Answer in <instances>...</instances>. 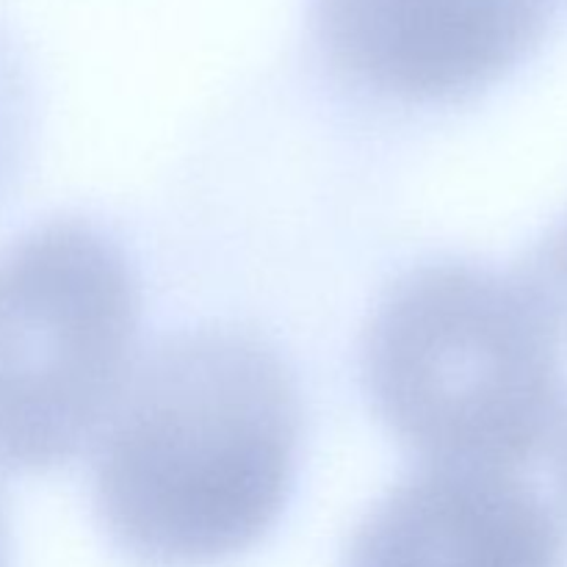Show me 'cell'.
Instances as JSON below:
<instances>
[{"label":"cell","instance_id":"cell-1","mask_svg":"<svg viewBox=\"0 0 567 567\" xmlns=\"http://www.w3.org/2000/svg\"><path fill=\"white\" fill-rule=\"evenodd\" d=\"M92 504L138 567H216L266 540L299 454V393L258 332L203 324L136 358L94 437Z\"/></svg>","mask_w":567,"mask_h":567},{"label":"cell","instance_id":"cell-2","mask_svg":"<svg viewBox=\"0 0 567 567\" xmlns=\"http://www.w3.org/2000/svg\"><path fill=\"white\" fill-rule=\"evenodd\" d=\"M382 424L424 465L520 474L567 393L551 332L509 271L430 260L388 286L360 349Z\"/></svg>","mask_w":567,"mask_h":567},{"label":"cell","instance_id":"cell-3","mask_svg":"<svg viewBox=\"0 0 567 567\" xmlns=\"http://www.w3.org/2000/svg\"><path fill=\"white\" fill-rule=\"evenodd\" d=\"M138 319L131 258L94 221L59 216L0 247V468L48 474L100 435Z\"/></svg>","mask_w":567,"mask_h":567},{"label":"cell","instance_id":"cell-4","mask_svg":"<svg viewBox=\"0 0 567 567\" xmlns=\"http://www.w3.org/2000/svg\"><path fill=\"white\" fill-rule=\"evenodd\" d=\"M557 0H308V33L341 81L404 105L491 92L548 39Z\"/></svg>","mask_w":567,"mask_h":567},{"label":"cell","instance_id":"cell-5","mask_svg":"<svg viewBox=\"0 0 567 567\" xmlns=\"http://www.w3.org/2000/svg\"><path fill=\"white\" fill-rule=\"evenodd\" d=\"M341 567H567V520L520 474L421 465L354 526Z\"/></svg>","mask_w":567,"mask_h":567},{"label":"cell","instance_id":"cell-6","mask_svg":"<svg viewBox=\"0 0 567 567\" xmlns=\"http://www.w3.org/2000/svg\"><path fill=\"white\" fill-rule=\"evenodd\" d=\"M33 133V75L17 33L0 20V208L25 172Z\"/></svg>","mask_w":567,"mask_h":567},{"label":"cell","instance_id":"cell-7","mask_svg":"<svg viewBox=\"0 0 567 567\" xmlns=\"http://www.w3.org/2000/svg\"><path fill=\"white\" fill-rule=\"evenodd\" d=\"M509 275L551 332L567 369V210L520 255Z\"/></svg>","mask_w":567,"mask_h":567},{"label":"cell","instance_id":"cell-8","mask_svg":"<svg viewBox=\"0 0 567 567\" xmlns=\"http://www.w3.org/2000/svg\"><path fill=\"white\" fill-rule=\"evenodd\" d=\"M548 465H551V482H554V502H557L559 513L567 520V393L559 408L557 421H554L551 437H548L546 454Z\"/></svg>","mask_w":567,"mask_h":567},{"label":"cell","instance_id":"cell-9","mask_svg":"<svg viewBox=\"0 0 567 567\" xmlns=\"http://www.w3.org/2000/svg\"><path fill=\"white\" fill-rule=\"evenodd\" d=\"M11 559V526H9V504H6L3 487H0V567H9Z\"/></svg>","mask_w":567,"mask_h":567},{"label":"cell","instance_id":"cell-10","mask_svg":"<svg viewBox=\"0 0 567 567\" xmlns=\"http://www.w3.org/2000/svg\"><path fill=\"white\" fill-rule=\"evenodd\" d=\"M565 3H567V0H565Z\"/></svg>","mask_w":567,"mask_h":567}]
</instances>
